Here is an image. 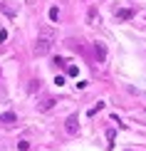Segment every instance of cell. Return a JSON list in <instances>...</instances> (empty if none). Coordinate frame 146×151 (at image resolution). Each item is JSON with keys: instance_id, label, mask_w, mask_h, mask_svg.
Masks as SVG:
<instances>
[{"instance_id": "cell-1", "label": "cell", "mask_w": 146, "mask_h": 151, "mask_svg": "<svg viewBox=\"0 0 146 151\" xmlns=\"http://www.w3.org/2000/svg\"><path fill=\"white\" fill-rule=\"evenodd\" d=\"M50 47H52V30H42V35L37 37V45H35V55H47Z\"/></svg>"}, {"instance_id": "cell-2", "label": "cell", "mask_w": 146, "mask_h": 151, "mask_svg": "<svg viewBox=\"0 0 146 151\" xmlns=\"http://www.w3.org/2000/svg\"><path fill=\"white\" fill-rule=\"evenodd\" d=\"M67 131H69V134L77 131V116H69V119H67Z\"/></svg>"}, {"instance_id": "cell-3", "label": "cell", "mask_w": 146, "mask_h": 151, "mask_svg": "<svg viewBox=\"0 0 146 151\" xmlns=\"http://www.w3.org/2000/svg\"><path fill=\"white\" fill-rule=\"evenodd\" d=\"M5 122H15V114H12V111H8V114H0V124H5Z\"/></svg>"}, {"instance_id": "cell-4", "label": "cell", "mask_w": 146, "mask_h": 151, "mask_svg": "<svg viewBox=\"0 0 146 151\" xmlns=\"http://www.w3.org/2000/svg\"><path fill=\"white\" fill-rule=\"evenodd\" d=\"M94 50H97V57L104 60V45H101V42H97V45H94Z\"/></svg>"}, {"instance_id": "cell-5", "label": "cell", "mask_w": 146, "mask_h": 151, "mask_svg": "<svg viewBox=\"0 0 146 151\" xmlns=\"http://www.w3.org/2000/svg\"><path fill=\"white\" fill-rule=\"evenodd\" d=\"M57 15H60V10H57V8L50 10V17H52V20H57Z\"/></svg>"}]
</instances>
